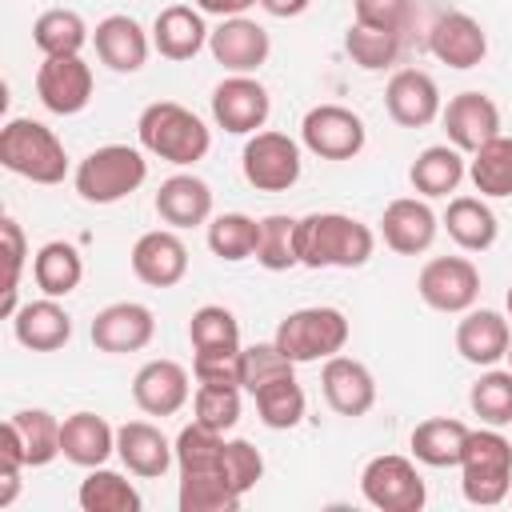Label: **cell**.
Listing matches in <instances>:
<instances>
[{"label":"cell","instance_id":"5b68a950","mask_svg":"<svg viewBox=\"0 0 512 512\" xmlns=\"http://www.w3.org/2000/svg\"><path fill=\"white\" fill-rule=\"evenodd\" d=\"M148 180V160L140 148L128 144H104L88 152L76 168V192L88 204H116L132 196Z\"/></svg>","mask_w":512,"mask_h":512},{"label":"cell","instance_id":"9f6ffc18","mask_svg":"<svg viewBox=\"0 0 512 512\" xmlns=\"http://www.w3.org/2000/svg\"><path fill=\"white\" fill-rule=\"evenodd\" d=\"M508 320H512V288H508Z\"/></svg>","mask_w":512,"mask_h":512},{"label":"cell","instance_id":"5bb4252c","mask_svg":"<svg viewBox=\"0 0 512 512\" xmlns=\"http://www.w3.org/2000/svg\"><path fill=\"white\" fill-rule=\"evenodd\" d=\"M88 332H92V344H96L100 352H112V356H120V352H140V348H148L152 336H156V316H152L148 304L120 300V304L100 308Z\"/></svg>","mask_w":512,"mask_h":512},{"label":"cell","instance_id":"4fadbf2b","mask_svg":"<svg viewBox=\"0 0 512 512\" xmlns=\"http://www.w3.org/2000/svg\"><path fill=\"white\" fill-rule=\"evenodd\" d=\"M36 96L56 116H76L92 100V68L80 56H44L36 72Z\"/></svg>","mask_w":512,"mask_h":512},{"label":"cell","instance_id":"836d02e7","mask_svg":"<svg viewBox=\"0 0 512 512\" xmlns=\"http://www.w3.org/2000/svg\"><path fill=\"white\" fill-rule=\"evenodd\" d=\"M80 508L84 512H140L144 500L140 492L132 488V480H124L120 472L112 468H92L84 480H80V492H76Z\"/></svg>","mask_w":512,"mask_h":512},{"label":"cell","instance_id":"d590c367","mask_svg":"<svg viewBox=\"0 0 512 512\" xmlns=\"http://www.w3.org/2000/svg\"><path fill=\"white\" fill-rule=\"evenodd\" d=\"M180 512H236L240 492L224 472H180Z\"/></svg>","mask_w":512,"mask_h":512},{"label":"cell","instance_id":"cb8c5ba5","mask_svg":"<svg viewBox=\"0 0 512 512\" xmlns=\"http://www.w3.org/2000/svg\"><path fill=\"white\" fill-rule=\"evenodd\" d=\"M512 344V328L500 312L492 308H468L464 320L456 324V352L468 360V364H480V368H492L496 360H504Z\"/></svg>","mask_w":512,"mask_h":512},{"label":"cell","instance_id":"9a60e30c","mask_svg":"<svg viewBox=\"0 0 512 512\" xmlns=\"http://www.w3.org/2000/svg\"><path fill=\"white\" fill-rule=\"evenodd\" d=\"M384 104H388V116L400 128H428L440 116V108H444L436 80L428 72H420V68L392 72V80L384 88Z\"/></svg>","mask_w":512,"mask_h":512},{"label":"cell","instance_id":"d6986e66","mask_svg":"<svg viewBox=\"0 0 512 512\" xmlns=\"http://www.w3.org/2000/svg\"><path fill=\"white\" fill-rule=\"evenodd\" d=\"M208 48H212L216 64H224L228 72H244L248 76V72H256L268 60L272 40H268V32L256 20L228 16V20H220V28L208 32Z\"/></svg>","mask_w":512,"mask_h":512},{"label":"cell","instance_id":"603a6c76","mask_svg":"<svg viewBox=\"0 0 512 512\" xmlns=\"http://www.w3.org/2000/svg\"><path fill=\"white\" fill-rule=\"evenodd\" d=\"M116 456L124 460V468L132 476H144V480H156L172 468L176 460V444H168V436L148 424V420H128L116 428Z\"/></svg>","mask_w":512,"mask_h":512},{"label":"cell","instance_id":"8992f818","mask_svg":"<svg viewBox=\"0 0 512 512\" xmlns=\"http://www.w3.org/2000/svg\"><path fill=\"white\" fill-rule=\"evenodd\" d=\"M276 344L288 360L296 364H312V360H328L336 352H344L348 344V316L340 308L316 304V308H296L280 320L276 328Z\"/></svg>","mask_w":512,"mask_h":512},{"label":"cell","instance_id":"db71d44e","mask_svg":"<svg viewBox=\"0 0 512 512\" xmlns=\"http://www.w3.org/2000/svg\"><path fill=\"white\" fill-rule=\"evenodd\" d=\"M308 4H312V0H260V8H264L268 16H280V20L308 12Z\"/></svg>","mask_w":512,"mask_h":512},{"label":"cell","instance_id":"b9f144b4","mask_svg":"<svg viewBox=\"0 0 512 512\" xmlns=\"http://www.w3.org/2000/svg\"><path fill=\"white\" fill-rule=\"evenodd\" d=\"M468 404H472V412H476L488 428H508V424H512V368H508V372H500V368L484 372V376L472 384Z\"/></svg>","mask_w":512,"mask_h":512},{"label":"cell","instance_id":"4dcf8cb0","mask_svg":"<svg viewBox=\"0 0 512 512\" xmlns=\"http://www.w3.org/2000/svg\"><path fill=\"white\" fill-rule=\"evenodd\" d=\"M464 172H468V164H464V152L456 144H432V148H424L412 160L408 180H412V188L420 196H432L436 200V196L456 192L460 180H464Z\"/></svg>","mask_w":512,"mask_h":512},{"label":"cell","instance_id":"e575fe53","mask_svg":"<svg viewBox=\"0 0 512 512\" xmlns=\"http://www.w3.org/2000/svg\"><path fill=\"white\" fill-rule=\"evenodd\" d=\"M32 44L44 56H80V48L88 44V24L72 8H48L32 24Z\"/></svg>","mask_w":512,"mask_h":512},{"label":"cell","instance_id":"7bdbcfd3","mask_svg":"<svg viewBox=\"0 0 512 512\" xmlns=\"http://www.w3.org/2000/svg\"><path fill=\"white\" fill-rule=\"evenodd\" d=\"M188 340L196 352H216V348H240V324L224 304H204L188 320Z\"/></svg>","mask_w":512,"mask_h":512},{"label":"cell","instance_id":"83f0119b","mask_svg":"<svg viewBox=\"0 0 512 512\" xmlns=\"http://www.w3.org/2000/svg\"><path fill=\"white\" fill-rule=\"evenodd\" d=\"M92 44H96V56H100L112 72H140L144 60H148V36H144V28H140L132 16H124V12L104 16V20L96 24V32H92Z\"/></svg>","mask_w":512,"mask_h":512},{"label":"cell","instance_id":"f6af8a7d","mask_svg":"<svg viewBox=\"0 0 512 512\" xmlns=\"http://www.w3.org/2000/svg\"><path fill=\"white\" fill-rule=\"evenodd\" d=\"M280 376H296V360H288L276 340L240 348V388L244 392H260L264 384H272Z\"/></svg>","mask_w":512,"mask_h":512},{"label":"cell","instance_id":"30bf717a","mask_svg":"<svg viewBox=\"0 0 512 512\" xmlns=\"http://www.w3.org/2000/svg\"><path fill=\"white\" fill-rule=\"evenodd\" d=\"M420 300L436 312H468L480 296V272L468 256H432L420 268Z\"/></svg>","mask_w":512,"mask_h":512},{"label":"cell","instance_id":"6da1fadb","mask_svg":"<svg viewBox=\"0 0 512 512\" xmlns=\"http://www.w3.org/2000/svg\"><path fill=\"white\" fill-rule=\"evenodd\" d=\"M376 236L368 224L344 212H312L300 220V264L304 268H360L368 264Z\"/></svg>","mask_w":512,"mask_h":512},{"label":"cell","instance_id":"816d5d0a","mask_svg":"<svg viewBox=\"0 0 512 512\" xmlns=\"http://www.w3.org/2000/svg\"><path fill=\"white\" fill-rule=\"evenodd\" d=\"M20 472H24V464L0 456V508H8V504L16 500V492H20Z\"/></svg>","mask_w":512,"mask_h":512},{"label":"cell","instance_id":"44dd1931","mask_svg":"<svg viewBox=\"0 0 512 512\" xmlns=\"http://www.w3.org/2000/svg\"><path fill=\"white\" fill-rule=\"evenodd\" d=\"M436 228H440L436 212H432L424 200H416V196L392 200V204L384 208V216H380L384 244H388L392 252H400V256H420V252H428L432 240H436Z\"/></svg>","mask_w":512,"mask_h":512},{"label":"cell","instance_id":"bcb514c9","mask_svg":"<svg viewBox=\"0 0 512 512\" xmlns=\"http://www.w3.org/2000/svg\"><path fill=\"white\" fill-rule=\"evenodd\" d=\"M192 420L212 428V432H228L240 420V388L236 384H200L192 396Z\"/></svg>","mask_w":512,"mask_h":512},{"label":"cell","instance_id":"9c48e42d","mask_svg":"<svg viewBox=\"0 0 512 512\" xmlns=\"http://www.w3.org/2000/svg\"><path fill=\"white\" fill-rule=\"evenodd\" d=\"M300 140L320 160H352L364 148L368 132H364V120L352 108H344V104H316V108H308V116L300 124Z\"/></svg>","mask_w":512,"mask_h":512},{"label":"cell","instance_id":"7a4b0ae2","mask_svg":"<svg viewBox=\"0 0 512 512\" xmlns=\"http://www.w3.org/2000/svg\"><path fill=\"white\" fill-rule=\"evenodd\" d=\"M136 136H140V148L168 160V164H196L208 156L212 148V132L208 124L188 112L184 104L176 100H156L140 112L136 120Z\"/></svg>","mask_w":512,"mask_h":512},{"label":"cell","instance_id":"ffe728a7","mask_svg":"<svg viewBox=\"0 0 512 512\" xmlns=\"http://www.w3.org/2000/svg\"><path fill=\"white\" fill-rule=\"evenodd\" d=\"M188 368L176 360H148L132 376V400L148 416H176L188 404Z\"/></svg>","mask_w":512,"mask_h":512},{"label":"cell","instance_id":"277c9868","mask_svg":"<svg viewBox=\"0 0 512 512\" xmlns=\"http://www.w3.org/2000/svg\"><path fill=\"white\" fill-rule=\"evenodd\" d=\"M460 488L468 504L492 508L508 496L512 488V444L500 428H480L468 432L464 456H460Z\"/></svg>","mask_w":512,"mask_h":512},{"label":"cell","instance_id":"ac0fdd59","mask_svg":"<svg viewBox=\"0 0 512 512\" xmlns=\"http://www.w3.org/2000/svg\"><path fill=\"white\" fill-rule=\"evenodd\" d=\"M320 388H324L328 408L340 412V416H348V420L372 412V404H376V380H372V372H368L360 360L340 356V352L324 360Z\"/></svg>","mask_w":512,"mask_h":512},{"label":"cell","instance_id":"60d3db41","mask_svg":"<svg viewBox=\"0 0 512 512\" xmlns=\"http://www.w3.org/2000/svg\"><path fill=\"white\" fill-rule=\"evenodd\" d=\"M176 468L180 472H224V432L204 424H188L176 436Z\"/></svg>","mask_w":512,"mask_h":512},{"label":"cell","instance_id":"2e32d148","mask_svg":"<svg viewBox=\"0 0 512 512\" xmlns=\"http://www.w3.org/2000/svg\"><path fill=\"white\" fill-rule=\"evenodd\" d=\"M440 124L460 152H476L480 144L500 136V108L484 92H460L440 108Z\"/></svg>","mask_w":512,"mask_h":512},{"label":"cell","instance_id":"8d00e7d4","mask_svg":"<svg viewBox=\"0 0 512 512\" xmlns=\"http://www.w3.org/2000/svg\"><path fill=\"white\" fill-rule=\"evenodd\" d=\"M468 176L480 196H512V136H492L488 144H480L472 152Z\"/></svg>","mask_w":512,"mask_h":512},{"label":"cell","instance_id":"ba28073f","mask_svg":"<svg viewBox=\"0 0 512 512\" xmlns=\"http://www.w3.org/2000/svg\"><path fill=\"white\" fill-rule=\"evenodd\" d=\"M240 168L256 192H288L300 180V144L284 132H252Z\"/></svg>","mask_w":512,"mask_h":512},{"label":"cell","instance_id":"7dc6e473","mask_svg":"<svg viewBox=\"0 0 512 512\" xmlns=\"http://www.w3.org/2000/svg\"><path fill=\"white\" fill-rule=\"evenodd\" d=\"M224 476L232 480V488L240 496H248L256 488V480L264 476V456L252 440H224Z\"/></svg>","mask_w":512,"mask_h":512},{"label":"cell","instance_id":"d6a6232c","mask_svg":"<svg viewBox=\"0 0 512 512\" xmlns=\"http://www.w3.org/2000/svg\"><path fill=\"white\" fill-rule=\"evenodd\" d=\"M32 280H36V288L44 292V296H68V292H76L80 288V280H84V260H80V252L68 244V240H48L36 256H32Z\"/></svg>","mask_w":512,"mask_h":512},{"label":"cell","instance_id":"484cf974","mask_svg":"<svg viewBox=\"0 0 512 512\" xmlns=\"http://www.w3.org/2000/svg\"><path fill=\"white\" fill-rule=\"evenodd\" d=\"M116 452V428L96 412H72L60 424V456L80 468H100Z\"/></svg>","mask_w":512,"mask_h":512},{"label":"cell","instance_id":"e0dca14e","mask_svg":"<svg viewBox=\"0 0 512 512\" xmlns=\"http://www.w3.org/2000/svg\"><path fill=\"white\" fill-rule=\"evenodd\" d=\"M132 272L148 288H172L188 272V248L172 228H152L132 244Z\"/></svg>","mask_w":512,"mask_h":512},{"label":"cell","instance_id":"4316f807","mask_svg":"<svg viewBox=\"0 0 512 512\" xmlns=\"http://www.w3.org/2000/svg\"><path fill=\"white\" fill-rule=\"evenodd\" d=\"M204 44H208V28H204L200 8L168 4V8L156 12V24H152V48H156L164 60H192Z\"/></svg>","mask_w":512,"mask_h":512},{"label":"cell","instance_id":"11a10c76","mask_svg":"<svg viewBox=\"0 0 512 512\" xmlns=\"http://www.w3.org/2000/svg\"><path fill=\"white\" fill-rule=\"evenodd\" d=\"M504 360H508V368H512V344H508V352H504Z\"/></svg>","mask_w":512,"mask_h":512},{"label":"cell","instance_id":"ab89813d","mask_svg":"<svg viewBox=\"0 0 512 512\" xmlns=\"http://www.w3.org/2000/svg\"><path fill=\"white\" fill-rule=\"evenodd\" d=\"M252 396H256V412H260L264 428H272V432L296 428L304 420V388L296 384V376H280Z\"/></svg>","mask_w":512,"mask_h":512},{"label":"cell","instance_id":"7402d4cb","mask_svg":"<svg viewBox=\"0 0 512 512\" xmlns=\"http://www.w3.org/2000/svg\"><path fill=\"white\" fill-rule=\"evenodd\" d=\"M428 48L448 68H476L488 56V32L468 12H444L428 32Z\"/></svg>","mask_w":512,"mask_h":512},{"label":"cell","instance_id":"f5cc1de1","mask_svg":"<svg viewBox=\"0 0 512 512\" xmlns=\"http://www.w3.org/2000/svg\"><path fill=\"white\" fill-rule=\"evenodd\" d=\"M252 4H260V0H196V8H200V12L220 16V20H228V16H244Z\"/></svg>","mask_w":512,"mask_h":512},{"label":"cell","instance_id":"3957f363","mask_svg":"<svg viewBox=\"0 0 512 512\" xmlns=\"http://www.w3.org/2000/svg\"><path fill=\"white\" fill-rule=\"evenodd\" d=\"M0 164L32 184H60L68 172V152L48 124L16 116L0 128Z\"/></svg>","mask_w":512,"mask_h":512},{"label":"cell","instance_id":"f35d334b","mask_svg":"<svg viewBox=\"0 0 512 512\" xmlns=\"http://www.w3.org/2000/svg\"><path fill=\"white\" fill-rule=\"evenodd\" d=\"M256 240H260V220H252L244 212H224L208 224V248H212V256H220L228 264L256 256Z\"/></svg>","mask_w":512,"mask_h":512},{"label":"cell","instance_id":"d4e9b609","mask_svg":"<svg viewBox=\"0 0 512 512\" xmlns=\"http://www.w3.org/2000/svg\"><path fill=\"white\" fill-rule=\"evenodd\" d=\"M12 332L28 352H56L72 340V316L56 304V296L28 300L12 316Z\"/></svg>","mask_w":512,"mask_h":512},{"label":"cell","instance_id":"f1b7e54d","mask_svg":"<svg viewBox=\"0 0 512 512\" xmlns=\"http://www.w3.org/2000/svg\"><path fill=\"white\" fill-rule=\"evenodd\" d=\"M156 212L172 228H196L212 216V188L200 176H188V172L168 176L156 192Z\"/></svg>","mask_w":512,"mask_h":512},{"label":"cell","instance_id":"74e56055","mask_svg":"<svg viewBox=\"0 0 512 512\" xmlns=\"http://www.w3.org/2000/svg\"><path fill=\"white\" fill-rule=\"evenodd\" d=\"M256 260L268 272H288L300 264V220L272 212L260 220V240H256Z\"/></svg>","mask_w":512,"mask_h":512},{"label":"cell","instance_id":"8fae6325","mask_svg":"<svg viewBox=\"0 0 512 512\" xmlns=\"http://www.w3.org/2000/svg\"><path fill=\"white\" fill-rule=\"evenodd\" d=\"M272 112V100H268V88L244 72H232L228 80H220L212 88V120L232 132V136H252L264 128Z\"/></svg>","mask_w":512,"mask_h":512},{"label":"cell","instance_id":"f546056e","mask_svg":"<svg viewBox=\"0 0 512 512\" xmlns=\"http://www.w3.org/2000/svg\"><path fill=\"white\" fill-rule=\"evenodd\" d=\"M468 424L460 420H448V416H432L424 424L412 428V456L428 468H456L460 456H464V444H468Z\"/></svg>","mask_w":512,"mask_h":512},{"label":"cell","instance_id":"7c38bea8","mask_svg":"<svg viewBox=\"0 0 512 512\" xmlns=\"http://www.w3.org/2000/svg\"><path fill=\"white\" fill-rule=\"evenodd\" d=\"M0 456L24 464V468H40L52 464L60 456V420L44 408H20L4 420V448Z\"/></svg>","mask_w":512,"mask_h":512},{"label":"cell","instance_id":"1f68e13d","mask_svg":"<svg viewBox=\"0 0 512 512\" xmlns=\"http://www.w3.org/2000/svg\"><path fill=\"white\" fill-rule=\"evenodd\" d=\"M444 228L448 236L464 248V252H484L496 244V212L480 200V196H452L448 200V212H444Z\"/></svg>","mask_w":512,"mask_h":512},{"label":"cell","instance_id":"f907efd6","mask_svg":"<svg viewBox=\"0 0 512 512\" xmlns=\"http://www.w3.org/2000/svg\"><path fill=\"white\" fill-rule=\"evenodd\" d=\"M356 24L380 28V32H400L412 16V0H352Z\"/></svg>","mask_w":512,"mask_h":512},{"label":"cell","instance_id":"681fc988","mask_svg":"<svg viewBox=\"0 0 512 512\" xmlns=\"http://www.w3.org/2000/svg\"><path fill=\"white\" fill-rule=\"evenodd\" d=\"M196 384H236L240 388V348H216L192 356Z\"/></svg>","mask_w":512,"mask_h":512},{"label":"cell","instance_id":"52a82bcc","mask_svg":"<svg viewBox=\"0 0 512 512\" xmlns=\"http://www.w3.org/2000/svg\"><path fill=\"white\" fill-rule=\"evenodd\" d=\"M360 492L380 512H420L428 500L424 476L408 456H372L360 472Z\"/></svg>","mask_w":512,"mask_h":512},{"label":"cell","instance_id":"ee69618b","mask_svg":"<svg viewBox=\"0 0 512 512\" xmlns=\"http://www.w3.org/2000/svg\"><path fill=\"white\" fill-rule=\"evenodd\" d=\"M344 48L364 72H380V68H392L400 60V32H380V28L352 24L348 36H344Z\"/></svg>","mask_w":512,"mask_h":512},{"label":"cell","instance_id":"c3c4849f","mask_svg":"<svg viewBox=\"0 0 512 512\" xmlns=\"http://www.w3.org/2000/svg\"><path fill=\"white\" fill-rule=\"evenodd\" d=\"M0 236H4V252H8V284H4V308L0 312L12 320L16 316V288H20V272H24L28 248H24V228L12 216L0 220Z\"/></svg>","mask_w":512,"mask_h":512}]
</instances>
